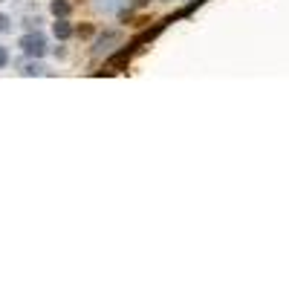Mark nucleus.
Wrapping results in <instances>:
<instances>
[{"label": "nucleus", "instance_id": "obj_3", "mask_svg": "<svg viewBox=\"0 0 289 289\" xmlns=\"http://www.w3.org/2000/svg\"><path fill=\"white\" fill-rule=\"evenodd\" d=\"M52 12L64 18V15H67V12H69V6H67V3H64V0H55V3H52Z\"/></svg>", "mask_w": 289, "mask_h": 289}, {"label": "nucleus", "instance_id": "obj_1", "mask_svg": "<svg viewBox=\"0 0 289 289\" xmlns=\"http://www.w3.org/2000/svg\"><path fill=\"white\" fill-rule=\"evenodd\" d=\"M21 49L26 52V55L41 58V55L46 52V41H44V35H23V38H21Z\"/></svg>", "mask_w": 289, "mask_h": 289}, {"label": "nucleus", "instance_id": "obj_2", "mask_svg": "<svg viewBox=\"0 0 289 289\" xmlns=\"http://www.w3.org/2000/svg\"><path fill=\"white\" fill-rule=\"evenodd\" d=\"M69 32H72V29L67 26V21H58L55 23V35H58V38H69Z\"/></svg>", "mask_w": 289, "mask_h": 289}, {"label": "nucleus", "instance_id": "obj_4", "mask_svg": "<svg viewBox=\"0 0 289 289\" xmlns=\"http://www.w3.org/2000/svg\"><path fill=\"white\" fill-rule=\"evenodd\" d=\"M6 29H9V18L0 12V32H6Z\"/></svg>", "mask_w": 289, "mask_h": 289}, {"label": "nucleus", "instance_id": "obj_5", "mask_svg": "<svg viewBox=\"0 0 289 289\" xmlns=\"http://www.w3.org/2000/svg\"><path fill=\"white\" fill-rule=\"evenodd\" d=\"M6 61H9V52H6V49H3V46H0V69L6 67Z\"/></svg>", "mask_w": 289, "mask_h": 289}]
</instances>
